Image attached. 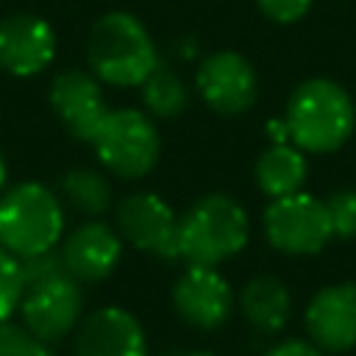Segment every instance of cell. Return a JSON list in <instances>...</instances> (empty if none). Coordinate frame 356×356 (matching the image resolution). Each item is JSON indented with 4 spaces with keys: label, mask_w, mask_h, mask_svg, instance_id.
Here are the masks:
<instances>
[{
    "label": "cell",
    "mask_w": 356,
    "mask_h": 356,
    "mask_svg": "<svg viewBox=\"0 0 356 356\" xmlns=\"http://www.w3.org/2000/svg\"><path fill=\"white\" fill-rule=\"evenodd\" d=\"M56 56V33L36 14H8L0 19V70L14 78L39 75Z\"/></svg>",
    "instance_id": "11"
},
{
    "label": "cell",
    "mask_w": 356,
    "mask_h": 356,
    "mask_svg": "<svg viewBox=\"0 0 356 356\" xmlns=\"http://www.w3.org/2000/svg\"><path fill=\"white\" fill-rule=\"evenodd\" d=\"M6 181H8V167H6V156L0 153V189L6 186Z\"/></svg>",
    "instance_id": "26"
},
{
    "label": "cell",
    "mask_w": 356,
    "mask_h": 356,
    "mask_svg": "<svg viewBox=\"0 0 356 356\" xmlns=\"http://www.w3.org/2000/svg\"><path fill=\"white\" fill-rule=\"evenodd\" d=\"M64 234V203L44 184L25 181L0 195V248L11 256L53 250Z\"/></svg>",
    "instance_id": "4"
},
{
    "label": "cell",
    "mask_w": 356,
    "mask_h": 356,
    "mask_svg": "<svg viewBox=\"0 0 356 356\" xmlns=\"http://www.w3.org/2000/svg\"><path fill=\"white\" fill-rule=\"evenodd\" d=\"M67 273L64 267V259H61V250H42V253H33V256H22L19 259V275H22V292L33 284H42L47 278H56Z\"/></svg>",
    "instance_id": "22"
},
{
    "label": "cell",
    "mask_w": 356,
    "mask_h": 356,
    "mask_svg": "<svg viewBox=\"0 0 356 356\" xmlns=\"http://www.w3.org/2000/svg\"><path fill=\"white\" fill-rule=\"evenodd\" d=\"M256 184L267 197H284L300 192L306 181V156L289 142H273L256 161Z\"/></svg>",
    "instance_id": "17"
},
{
    "label": "cell",
    "mask_w": 356,
    "mask_h": 356,
    "mask_svg": "<svg viewBox=\"0 0 356 356\" xmlns=\"http://www.w3.org/2000/svg\"><path fill=\"white\" fill-rule=\"evenodd\" d=\"M142 100L150 117H178L186 103H189V92L184 86V81L170 70V67H156L145 81H142Z\"/></svg>",
    "instance_id": "19"
},
{
    "label": "cell",
    "mask_w": 356,
    "mask_h": 356,
    "mask_svg": "<svg viewBox=\"0 0 356 356\" xmlns=\"http://www.w3.org/2000/svg\"><path fill=\"white\" fill-rule=\"evenodd\" d=\"M195 86L209 108L228 117L248 111L259 95L256 70L236 50L209 53L195 72Z\"/></svg>",
    "instance_id": "8"
},
{
    "label": "cell",
    "mask_w": 356,
    "mask_h": 356,
    "mask_svg": "<svg viewBox=\"0 0 356 356\" xmlns=\"http://www.w3.org/2000/svg\"><path fill=\"white\" fill-rule=\"evenodd\" d=\"M61 195L64 200L86 217H100L111 206V186L108 181L92 167H72L61 175Z\"/></svg>",
    "instance_id": "18"
},
{
    "label": "cell",
    "mask_w": 356,
    "mask_h": 356,
    "mask_svg": "<svg viewBox=\"0 0 356 356\" xmlns=\"http://www.w3.org/2000/svg\"><path fill=\"white\" fill-rule=\"evenodd\" d=\"M22 300L19 259L0 248V320H8Z\"/></svg>",
    "instance_id": "21"
},
{
    "label": "cell",
    "mask_w": 356,
    "mask_h": 356,
    "mask_svg": "<svg viewBox=\"0 0 356 356\" xmlns=\"http://www.w3.org/2000/svg\"><path fill=\"white\" fill-rule=\"evenodd\" d=\"M92 147L106 170L120 178L147 175L161 153V139L153 120L136 108H108L92 136Z\"/></svg>",
    "instance_id": "5"
},
{
    "label": "cell",
    "mask_w": 356,
    "mask_h": 356,
    "mask_svg": "<svg viewBox=\"0 0 356 356\" xmlns=\"http://www.w3.org/2000/svg\"><path fill=\"white\" fill-rule=\"evenodd\" d=\"M58 250L72 278L95 284L108 278L117 270L122 256V236L117 234V228L100 220H89L78 225L72 234H67Z\"/></svg>",
    "instance_id": "15"
},
{
    "label": "cell",
    "mask_w": 356,
    "mask_h": 356,
    "mask_svg": "<svg viewBox=\"0 0 356 356\" xmlns=\"http://www.w3.org/2000/svg\"><path fill=\"white\" fill-rule=\"evenodd\" d=\"M264 356H325L314 342H303V339H286L278 342L275 348H270Z\"/></svg>",
    "instance_id": "25"
},
{
    "label": "cell",
    "mask_w": 356,
    "mask_h": 356,
    "mask_svg": "<svg viewBox=\"0 0 356 356\" xmlns=\"http://www.w3.org/2000/svg\"><path fill=\"white\" fill-rule=\"evenodd\" d=\"M267 242L289 256H312L320 253L334 231L328 220L325 200L309 192H292L284 197H273L261 217Z\"/></svg>",
    "instance_id": "6"
},
{
    "label": "cell",
    "mask_w": 356,
    "mask_h": 356,
    "mask_svg": "<svg viewBox=\"0 0 356 356\" xmlns=\"http://www.w3.org/2000/svg\"><path fill=\"white\" fill-rule=\"evenodd\" d=\"M50 106L64 122V128L83 142H92L95 131L100 128L108 106L103 100L100 81L83 70L58 72L50 83Z\"/></svg>",
    "instance_id": "14"
},
{
    "label": "cell",
    "mask_w": 356,
    "mask_h": 356,
    "mask_svg": "<svg viewBox=\"0 0 356 356\" xmlns=\"http://www.w3.org/2000/svg\"><path fill=\"white\" fill-rule=\"evenodd\" d=\"M172 306L186 325L214 331L231 317L234 292L217 267L186 264L181 278L172 284Z\"/></svg>",
    "instance_id": "10"
},
{
    "label": "cell",
    "mask_w": 356,
    "mask_h": 356,
    "mask_svg": "<svg viewBox=\"0 0 356 356\" xmlns=\"http://www.w3.org/2000/svg\"><path fill=\"white\" fill-rule=\"evenodd\" d=\"M75 356H147V337L136 314L122 306L95 309L81 317L75 334Z\"/></svg>",
    "instance_id": "13"
},
{
    "label": "cell",
    "mask_w": 356,
    "mask_h": 356,
    "mask_svg": "<svg viewBox=\"0 0 356 356\" xmlns=\"http://www.w3.org/2000/svg\"><path fill=\"white\" fill-rule=\"evenodd\" d=\"M117 234L142 253L178 259V214L153 192H134L117 206Z\"/></svg>",
    "instance_id": "9"
},
{
    "label": "cell",
    "mask_w": 356,
    "mask_h": 356,
    "mask_svg": "<svg viewBox=\"0 0 356 356\" xmlns=\"http://www.w3.org/2000/svg\"><path fill=\"white\" fill-rule=\"evenodd\" d=\"M17 309H19L22 325L33 337L44 342H58L70 331H75L83 317L81 281L72 278L70 273H61L56 278L33 284L22 292V300Z\"/></svg>",
    "instance_id": "7"
},
{
    "label": "cell",
    "mask_w": 356,
    "mask_h": 356,
    "mask_svg": "<svg viewBox=\"0 0 356 356\" xmlns=\"http://www.w3.org/2000/svg\"><path fill=\"white\" fill-rule=\"evenodd\" d=\"M0 356H56L50 342L33 337L22 323L0 320Z\"/></svg>",
    "instance_id": "20"
},
{
    "label": "cell",
    "mask_w": 356,
    "mask_h": 356,
    "mask_svg": "<svg viewBox=\"0 0 356 356\" xmlns=\"http://www.w3.org/2000/svg\"><path fill=\"white\" fill-rule=\"evenodd\" d=\"M184 356H214V353H209V350H192V353H184Z\"/></svg>",
    "instance_id": "27"
},
{
    "label": "cell",
    "mask_w": 356,
    "mask_h": 356,
    "mask_svg": "<svg viewBox=\"0 0 356 356\" xmlns=\"http://www.w3.org/2000/svg\"><path fill=\"white\" fill-rule=\"evenodd\" d=\"M306 331L323 353H345L356 345V284L323 286L306 306Z\"/></svg>",
    "instance_id": "12"
},
{
    "label": "cell",
    "mask_w": 356,
    "mask_h": 356,
    "mask_svg": "<svg viewBox=\"0 0 356 356\" xmlns=\"http://www.w3.org/2000/svg\"><path fill=\"white\" fill-rule=\"evenodd\" d=\"M89 72L111 86H142L159 67L156 44L131 11H106L95 19L86 39Z\"/></svg>",
    "instance_id": "2"
},
{
    "label": "cell",
    "mask_w": 356,
    "mask_h": 356,
    "mask_svg": "<svg viewBox=\"0 0 356 356\" xmlns=\"http://www.w3.org/2000/svg\"><path fill=\"white\" fill-rule=\"evenodd\" d=\"M334 236H356V189H339L325 200Z\"/></svg>",
    "instance_id": "23"
},
{
    "label": "cell",
    "mask_w": 356,
    "mask_h": 356,
    "mask_svg": "<svg viewBox=\"0 0 356 356\" xmlns=\"http://www.w3.org/2000/svg\"><path fill=\"white\" fill-rule=\"evenodd\" d=\"M250 236V220L239 200L225 192H211L195 200L178 217V259L186 264L217 267L234 259Z\"/></svg>",
    "instance_id": "3"
},
{
    "label": "cell",
    "mask_w": 356,
    "mask_h": 356,
    "mask_svg": "<svg viewBox=\"0 0 356 356\" xmlns=\"http://www.w3.org/2000/svg\"><path fill=\"white\" fill-rule=\"evenodd\" d=\"M256 6L267 19L278 25H289L306 17V11L312 8V0H256Z\"/></svg>",
    "instance_id": "24"
},
{
    "label": "cell",
    "mask_w": 356,
    "mask_h": 356,
    "mask_svg": "<svg viewBox=\"0 0 356 356\" xmlns=\"http://www.w3.org/2000/svg\"><path fill=\"white\" fill-rule=\"evenodd\" d=\"M239 309L253 328H259L264 334H275L292 317V295L281 278L256 275L242 286Z\"/></svg>",
    "instance_id": "16"
},
{
    "label": "cell",
    "mask_w": 356,
    "mask_h": 356,
    "mask_svg": "<svg viewBox=\"0 0 356 356\" xmlns=\"http://www.w3.org/2000/svg\"><path fill=\"white\" fill-rule=\"evenodd\" d=\"M284 122L289 142L303 153H334L350 139L356 108L337 81L309 78L289 95Z\"/></svg>",
    "instance_id": "1"
}]
</instances>
